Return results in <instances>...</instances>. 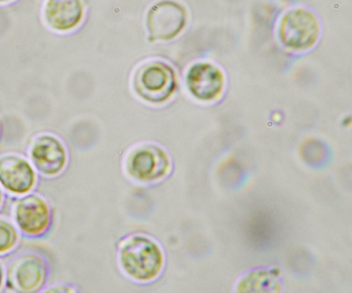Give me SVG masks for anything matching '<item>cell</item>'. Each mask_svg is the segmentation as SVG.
Instances as JSON below:
<instances>
[{
	"instance_id": "obj_14",
	"label": "cell",
	"mask_w": 352,
	"mask_h": 293,
	"mask_svg": "<svg viewBox=\"0 0 352 293\" xmlns=\"http://www.w3.org/2000/svg\"><path fill=\"white\" fill-rule=\"evenodd\" d=\"M16 1V0H0V6L10 4V3Z\"/></svg>"
},
{
	"instance_id": "obj_7",
	"label": "cell",
	"mask_w": 352,
	"mask_h": 293,
	"mask_svg": "<svg viewBox=\"0 0 352 293\" xmlns=\"http://www.w3.org/2000/svg\"><path fill=\"white\" fill-rule=\"evenodd\" d=\"M12 216L25 235L40 236L48 230L52 213L47 202L36 195H26L14 204Z\"/></svg>"
},
{
	"instance_id": "obj_9",
	"label": "cell",
	"mask_w": 352,
	"mask_h": 293,
	"mask_svg": "<svg viewBox=\"0 0 352 293\" xmlns=\"http://www.w3.org/2000/svg\"><path fill=\"white\" fill-rule=\"evenodd\" d=\"M36 172L25 158L17 154L0 156V185L9 193L23 195L33 190Z\"/></svg>"
},
{
	"instance_id": "obj_10",
	"label": "cell",
	"mask_w": 352,
	"mask_h": 293,
	"mask_svg": "<svg viewBox=\"0 0 352 293\" xmlns=\"http://www.w3.org/2000/svg\"><path fill=\"white\" fill-rule=\"evenodd\" d=\"M188 91L197 100L210 102L221 94L225 85L224 74L210 63L194 64L187 72Z\"/></svg>"
},
{
	"instance_id": "obj_13",
	"label": "cell",
	"mask_w": 352,
	"mask_h": 293,
	"mask_svg": "<svg viewBox=\"0 0 352 293\" xmlns=\"http://www.w3.org/2000/svg\"><path fill=\"white\" fill-rule=\"evenodd\" d=\"M3 280H4V272H3L1 264H0V288H1Z\"/></svg>"
},
{
	"instance_id": "obj_11",
	"label": "cell",
	"mask_w": 352,
	"mask_h": 293,
	"mask_svg": "<svg viewBox=\"0 0 352 293\" xmlns=\"http://www.w3.org/2000/svg\"><path fill=\"white\" fill-rule=\"evenodd\" d=\"M84 17L83 0H46L43 8L44 23L58 33L76 30Z\"/></svg>"
},
{
	"instance_id": "obj_3",
	"label": "cell",
	"mask_w": 352,
	"mask_h": 293,
	"mask_svg": "<svg viewBox=\"0 0 352 293\" xmlns=\"http://www.w3.org/2000/svg\"><path fill=\"white\" fill-rule=\"evenodd\" d=\"M188 22L185 6L175 0H160L148 9L146 27L150 42H168L180 36Z\"/></svg>"
},
{
	"instance_id": "obj_8",
	"label": "cell",
	"mask_w": 352,
	"mask_h": 293,
	"mask_svg": "<svg viewBox=\"0 0 352 293\" xmlns=\"http://www.w3.org/2000/svg\"><path fill=\"white\" fill-rule=\"evenodd\" d=\"M30 155L41 174L50 177L60 175L67 165V151L64 144L52 135L37 137L31 146Z\"/></svg>"
},
{
	"instance_id": "obj_5",
	"label": "cell",
	"mask_w": 352,
	"mask_h": 293,
	"mask_svg": "<svg viewBox=\"0 0 352 293\" xmlns=\"http://www.w3.org/2000/svg\"><path fill=\"white\" fill-rule=\"evenodd\" d=\"M125 168L132 179L144 184L153 182L164 178L170 171V158L156 144H141L129 153Z\"/></svg>"
},
{
	"instance_id": "obj_4",
	"label": "cell",
	"mask_w": 352,
	"mask_h": 293,
	"mask_svg": "<svg viewBox=\"0 0 352 293\" xmlns=\"http://www.w3.org/2000/svg\"><path fill=\"white\" fill-rule=\"evenodd\" d=\"M278 39L283 45L292 50L312 48L320 36V24L316 15L304 8L285 12L278 26Z\"/></svg>"
},
{
	"instance_id": "obj_2",
	"label": "cell",
	"mask_w": 352,
	"mask_h": 293,
	"mask_svg": "<svg viewBox=\"0 0 352 293\" xmlns=\"http://www.w3.org/2000/svg\"><path fill=\"white\" fill-rule=\"evenodd\" d=\"M175 69L162 60H151L138 66L132 77V88L144 102H166L177 89Z\"/></svg>"
},
{
	"instance_id": "obj_15",
	"label": "cell",
	"mask_w": 352,
	"mask_h": 293,
	"mask_svg": "<svg viewBox=\"0 0 352 293\" xmlns=\"http://www.w3.org/2000/svg\"><path fill=\"white\" fill-rule=\"evenodd\" d=\"M3 202H4V194H3L1 188H0V209H1Z\"/></svg>"
},
{
	"instance_id": "obj_6",
	"label": "cell",
	"mask_w": 352,
	"mask_h": 293,
	"mask_svg": "<svg viewBox=\"0 0 352 293\" xmlns=\"http://www.w3.org/2000/svg\"><path fill=\"white\" fill-rule=\"evenodd\" d=\"M47 273L45 261L39 255L21 254L12 260L6 268V285L16 292H36L43 288Z\"/></svg>"
},
{
	"instance_id": "obj_12",
	"label": "cell",
	"mask_w": 352,
	"mask_h": 293,
	"mask_svg": "<svg viewBox=\"0 0 352 293\" xmlns=\"http://www.w3.org/2000/svg\"><path fill=\"white\" fill-rule=\"evenodd\" d=\"M19 232L12 223L0 219V255L10 253L16 247Z\"/></svg>"
},
{
	"instance_id": "obj_1",
	"label": "cell",
	"mask_w": 352,
	"mask_h": 293,
	"mask_svg": "<svg viewBox=\"0 0 352 293\" xmlns=\"http://www.w3.org/2000/svg\"><path fill=\"white\" fill-rule=\"evenodd\" d=\"M122 270L135 281L150 282L155 279L164 266V254L152 239L134 235L122 243L119 250Z\"/></svg>"
}]
</instances>
